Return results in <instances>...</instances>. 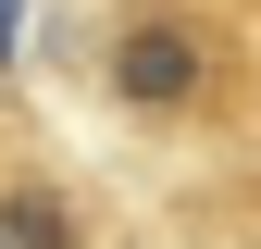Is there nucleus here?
Here are the masks:
<instances>
[{
    "label": "nucleus",
    "mask_w": 261,
    "mask_h": 249,
    "mask_svg": "<svg viewBox=\"0 0 261 249\" xmlns=\"http://www.w3.org/2000/svg\"><path fill=\"white\" fill-rule=\"evenodd\" d=\"M100 100L149 137H212L249 112V50L212 0H124L100 38Z\"/></svg>",
    "instance_id": "1"
}]
</instances>
